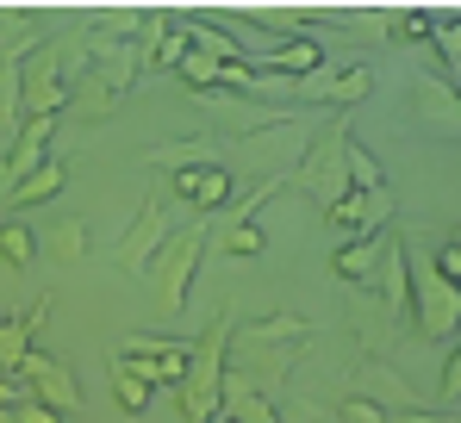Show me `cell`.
Masks as SVG:
<instances>
[{
    "label": "cell",
    "mask_w": 461,
    "mask_h": 423,
    "mask_svg": "<svg viewBox=\"0 0 461 423\" xmlns=\"http://www.w3.org/2000/svg\"><path fill=\"white\" fill-rule=\"evenodd\" d=\"M449 243H456V249H461V224H456V237H449Z\"/></svg>",
    "instance_id": "cell-32"
},
{
    "label": "cell",
    "mask_w": 461,
    "mask_h": 423,
    "mask_svg": "<svg viewBox=\"0 0 461 423\" xmlns=\"http://www.w3.org/2000/svg\"><path fill=\"white\" fill-rule=\"evenodd\" d=\"M19 69H25V50L6 44L0 50V131H13L25 119V106H19Z\"/></svg>",
    "instance_id": "cell-18"
},
{
    "label": "cell",
    "mask_w": 461,
    "mask_h": 423,
    "mask_svg": "<svg viewBox=\"0 0 461 423\" xmlns=\"http://www.w3.org/2000/svg\"><path fill=\"white\" fill-rule=\"evenodd\" d=\"M0 256H6V268H19V274H25V268L38 262V237H32L19 218H6V224H0Z\"/></svg>",
    "instance_id": "cell-21"
},
{
    "label": "cell",
    "mask_w": 461,
    "mask_h": 423,
    "mask_svg": "<svg viewBox=\"0 0 461 423\" xmlns=\"http://www.w3.org/2000/svg\"><path fill=\"white\" fill-rule=\"evenodd\" d=\"M19 106H25V119H57V112L69 106V87H63V63H57V50H25Z\"/></svg>",
    "instance_id": "cell-5"
},
{
    "label": "cell",
    "mask_w": 461,
    "mask_h": 423,
    "mask_svg": "<svg viewBox=\"0 0 461 423\" xmlns=\"http://www.w3.org/2000/svg\"><path fill=\"white\" fill-rule=\"evenodd\" d=\"M399 32L424 44V38H430V13H399Z\"/></svg>",
    "instance_id": "cell-29"
},
{
    "label": "cell",
    "mask_w": 461,
    "mask_h": 423,
    "mask_svg": "<svg viewBox=\"0 0 461 423\" xmlns=\"http://www.w3.org/2000/svg\"><path fill=\"white\" fill-rule=\"evenodd\" d=\"M0 324H6V318H0Z\"/></svg>",
    "instance_id": "cell-34"
},
{
    "label": "cell",
    "mask_w": 461,
    "mask_h": 423,
    "mask_svg": "<svg viewBox=\"0 0 461 423\" xmlns=\"http://www.w3.org/2000/svg\"><path fill=\"white\" fill-rule=\"evenodd\" d=\"M399 423H449V418H437V411H399Z\"/></svg>",
    "instance_id": "cell-31"
},
{
    "label": "cell",
    "mask_w": 461,
    "mask_h": 423,
    "mask_svg": "<svg viewBox=\"0 0 461 423\" xmlns=\"http://www.w3.org/2000/svg\"><path fill=\"white\" fill-rule=\"evenodd\" d=\"M19 386H25V399H38V405H50V411H81V386H76V374L57 361V355H44V349H32L25 361H19Z\"/></svg>",
    "instance_id": "cell-6"
},
{
    "label": "cell",
    "mask_w": 461,
    "mask_h": 423,
    "mask_svg": "<svg viewBox=\"0 0 461 423\" xmlns=\"http://www.w3.org/2000/svg\"><path fill=\"white\" fill-rule=\"evenodd\" d=\"M337 418H343V423H386V405H375V399H362V392H349Z\"/></svg>",
    "instance_id": "cell-25"
},
{
    "label": "cell",
    "mask_w": 461,
    "mask_h": 423,
    "mask_svg": "<svg viewBox=\"0 0 461 423\" xmlns=\"http://www.w3.org/2000/svg\"><path fill=\"white\" fill-rule=\"evenodd\" d=\"M375 262H381V237H356V243H343V249L330 256V274H337V281H368Z\"/></svg>",
    "instance_id": "cell-19"
},
{
    "label": "cell",
    "mask_w": 461,
    "mask_h": 423,
    "mask_svg": "<svg viewBox=\"0 0 461 423\" xmlns=\"http://www.w3.org/2000/svg\"><path fill=\"white\" fill-rule=\"evenodd\" d=\"M50 194H63V162H57V156H50L44 168H32L25 181H13V194L0 200V212L6 206H38V200H50Z\"/></svg>",
    "instance_id": "cell-17"
},
{
    "label": "cell",
    "mask_w": 461,
    "mask_h": 423,
    "mask_svg": "<svg viewBox=\"0 0 461 423\" xmlns=\"http://www.w3.org/2000/svg\"><path fill=\"white\" fill-rule=\"evenodd\" d=\"M212 243H219L225 256H237V262H243V256H262V249H268V237H262V224H256V218H225V230H219Z\"/></svg>",
    "instance_id": "cell-20"
},
{
    "label": "cell",
    "mask_w": 461,
    "mask_h": 423,
    "mask_svg": "<svg viewBox=\"0 0 461 423\" xmlns=\"http://www.w3.org/2000/svg\"><path fill=\"white\" fill-rule=\"evenodd\" d=\"M381 268H386V311H411V256L399 237H381Z\"/></svg>",
    "instance_id": "cell-15"
},
{
    "label": "cell",
    "mask_w": 461,
    "mask_h": 423,
    "mask_svg": "<svg viewBox=\"0 0 461 423\" xmlns=\"http://www.w3.org/2000/svg\"><path fill=\"white\" fill-rule=\"evenodd\" d=\"M443 399H461V343L449 349V361H443Z\"/></svg>",
    "instance_id": "cell-28"
},
{
    "label": "cell",
    "mask_w": 461,
    "mask_h": 423,
    "mask_svg": "<svg viewBox=\"0 0 461 423\" xmlns=\"http://www.w3.org/2000/svg\"><path fill=\"white\" fill-rule=\"evenodd\" d=\"M168 194H181L187 206L212 212V206H225V194H230V168H225V162H200V168H181V175H168Z\"/></svg>",
    "instance_id": "cell-9"
},
{
    "label": "cell",
    "mask_w": 461,
    "mask_h": 423,
    "mask_svg": "<svg viewBox=\"0 0 461 423\" xmlns=\"http://www.w3.org/2000/svg\"><path fill=\"white\" fill-rule=\"evenodd\" d=\"M13 423H63V411H50V405H38V399H19V405H13Z\"/></svg>",
    "instance_id": "cell-27"
},
{
    "label": "cell",
    "mask_w": 461,
    "mask_h": 423,
    "mask_svg": "<svg viewBox=\"0 0 461 423\" xmlns=\"http://www.w3.org/2000/svg\"><path fill=\"white\" fill-rule=\"evenodd\" d=\"M187 355H194V343H175V337H150V330H138V337H125V349L113 355V367L138 374L150 392H175V386L187 380Z\"/></svg>",
    "instance_id": "cell-3"
},
{
    "label": "cell",
    "mask_w": 461,
    "mask_h": 423,
    "mask_svg": "<svg viewBox=\"0 0 461 423\" xmlns=\"http://www.w3.org/2000/svg\"><path fill=\"white\" fill-rule=\"evenodd\" d=\"M362 386H368L362 399H375V405H393V399L405 405V392H411V386H405V380H393L386 367H362Z\"/></svg>",
    "instance_id": "cell-24"
},
{
    "label": "cell",
    "mask_w": 461,
    "mask_h": 423,
    "mask_svg": "<svg viewBox=\"0 0 461 423\" xmlns=\"http://www.w3.org/2000/svg\"><path fill=\"white\" fill-rule=\"evenodd\" d=\"M430 274L449 281V286H461V249H456V243H443V249L430 256Z\"/></svg>",
    "instance_id": "cell-26"
},
{
    "label": "cell",
    "mask_w": 461,
    "mask_h": 423,
    "mask_svg": "<svg viewBox=\"0 0 461 423\" xmlns=\"http://www.w3.org/2000/svg\"><path fill=\"white\" fill-rule=\"evenodd\" d=\"M437 50H443V57H461V19H456V25L443 19V32H437Z\"/></svg>",
    "instance_id": "cell-30"
},
{
    "label": "cell",
    "mask_w": 461,
    "mask_h": 423,
    "mask_svg": "<svg viewBox=\"0 0 461 423\" xmlns=\"http://www.w3.org/2000/svg\"><path fill=\"white\" fill-rule=\"evenodd\" d=\"M324 63V44H312V38H287V44H275V50H262V69L275 75H312Z\"/></svg>",
    "instance_id": "cell-16"
},
{
    "label": "cell",
    "mask_w": 461,
    "mask_h": 423,
    "mask_svg": "<svg viewBox=\"0 0 461 423\" xmlns=\"http://www.w3.org/2000/svg\"><path fill=\"white\" fill-rule=\"evenodd\" d=\"M381 218H386V194H356V187H349V194H337V200L324 206V224H330L337 237H343V230H362V224H381Z\"/></svg>",
    "instance_id": "cell-12"
},
{
    "label": "cell",
    "mask_w": 461,
    "mask_h": 423,
    "mask_svg": "<svg viewBox=\"0 0 461 423\" xmlns=\"http://www.w3.org/2000/svg\"><path fill=\"white\" fill-rule=\"evenodd\" d=\"M50 131H57V119H25V125H19V138L6 143V168H13V181H25L32 168H44V162H50V156H44Z\"/></svg>",
    "instance_id": "cell-11"
},
{
    "label": "cell",
    "mask_w": 461,
    "mask_h": 423,
    "mask_svg": "<svg viewBox=\"0 0 461 423\" xmlns=\"http://www.w3.org/2000/svg\"><path fill=\"white\" fill-rule=\"evenodd\" d=\"M168 243V218H162V200H144L138 218H131V230L119 237V268H131V274H144L156 262V249Z\"/></svg>",
    "instance_id": "cell-8"
},
{
    "label": "cell",
    "mask_w": 461,
    "mask_h": 423,
    "mask_svg": "<svg viewBox=\"0 0 461 423\" xmlns=\"http://www.w3.org/2000/svg\"><path fill=\"white\" fill-rule=\"evenodd\" d=\"M312 337V324L300 318V311H275V318H256V324H243V337L237 343H249V349H275V343H306Z\"/></svg>",
    "instance_id": "cell-13"
},
{
    "label": "cell",
    "mask_w": 461,
    "mask_h": 423,
    "mask_svg": "<svg viewBox=\"0 0 461 423\" xmlns=\"http://www.w3.org/2000/svg\"><path fill=\"white\" fill-rule=\"evenodd\" d=\"M0 224H6V218H0Z\"/></svg>",
    "instance_id": "cell-35"
},
{
    "label": "cell",
    "mask_w": 461,
    "mask_h": 423,
    "mask_svg": "<svg viewBox=\"0 0 461 423\" xmlns=\"http://www.w3.org/2000/svg\"><path fill=\"white\" fill-rule=\"evenodd\" d=\"M50 256H57V262H81V256H87V224H81V218H63V224L50 230Z\"/></svg>",
    "instance_id": "cell-22"
},
{
    "label": "cell",
    "mask_w": 461,
    "mask_h": 423,
    "mask_svg": "<svg viewBox=\"0 0 461 423\" xmlns=\"http://www.w3.org/2000/svg\"><path fill=\"white\" fill-rule=\"evenodd\" d=\"M411 318H418V337H430V343H443V337H456L461 330V286L437 281L430 268L411 281Z\"/></svg>",
    "instance_id": "cell-7"
},
{
    "label": "cell",
    "mask_w": 461,
    "mask_h": 423,
    "mask_svg": "<svg viewBox=\"0 0 461 423\" xmlns=\"http://www.w3.org/2000/svg\"><path fill=\"white\" fill-rule=\"evenodd\" d=\"M206 230L200 224H187V230H168V243L156 249L150 262V286H156V318H181V305H187V286L200 274V256H206Z\"/></svg>",
    "instance_id": "cell-2"
},
{
    "label": "cell",
    "mask_w": 461,
    "mask_h": 423,
    "mask_svg": "<svg viewBox=\"0 0 461 423\" xmlns=\"http://www.w3.org/2000/svg\"><path fill=\"white\" fill-rule=\"evenodd\" d=\"M456 106H461V87H456Z\"/></svg>",
    "instance_id": "cell-33"
},
{
    "label": "cell",
    "mask_w": 461,
    "mask_h": 423,
    "mask_svg": "<svg viewBox=\"0 0 461 423\" xmlns=\"http://www.w3.org/2000/svg\"><path fill=\"white\" fill-rule=\"evenodd\" d=\"M219 411H225L230 423H281L275 418V405L249 386V380H237V374H225V392H219Z\"/></svg>",
    "instance_id": "cell-14"
},
{
    "label": "cell",
    "mask_w": 461,
    "mask_h": 423,
    "mask_svg": "<svg viewBox=\"0 0 461 423\" xmlns=\"http://www.w3.org/2000/svg\"><path fill=\"white\" fill-rule=\"evenodd\" d=\"M225 423H230V418H225Z\"/></svg>",
    "instance_id": "cell-36"
},
{
    "label": "cell",
    "mask_w": 461,
    "mask_h": 423,
    "mask_svg": "<svg viewBox=\"0 0 461 423\" xmlns=\"http://www.w3.org/2000/svg\"><path fill=\"white\" fill-rule=\"evenodd\" d=\"M113 392H119V411H131V418H138V411H150V386H144V380H138V374H125V367H113Z\"/></svg>",
    "instance_id": "cell-23"
},
{
    "label": "cell",
    "mask_w": 461,
    "mask_h": 423,
    "mask_svg": "<svg viewBox=\"0 0 461 423\" xmlns=\"http://www.w3.org/2000/svg\"><path fill=\"white\" fill-rule=\"evenodd\" d=\"M225 318H212L206 324V337L194 343V355H187V380L175 386V405H181V423H206L212 411H219V392H225Z\"/></svg>",
    "instance_id": "cell-1"
},
{
    "label": "cell",
    "mask_w": 461,
    "mask_h": 423,
    "mask_svg": "<svg viewBox=\"0 0 461 423\" xmlns=\"http://www.w3.org/2000/svg\"><path fill=\"white\" fill-rule=\"evenodd\" d=\"M343 143H349V112H330V125L318 131L312 156L294 168V175H300V187H312V194H318V206H330L337 194H349V175H343Z\"/></svg>",
    "instance_id": "cell-4"
},
{
    "label": "cell",
    "mask_w": 461,
    "mask_h": 423,
    "mask_svg": "<svg viewBox=\"0 0 461 423\" xmlns=\"http://www.w3.org/2000/svg\"><path fill=\"white\" fill-rule=\"evenodd\" d=\"M44 318H50V299H38L32 311H19V318L0 324V374H19V361L32 355L38 330H44Z\"/></svg>",
    "instance_id": "cell-10"
}]
</instances>
